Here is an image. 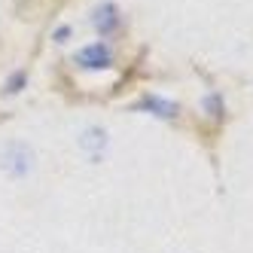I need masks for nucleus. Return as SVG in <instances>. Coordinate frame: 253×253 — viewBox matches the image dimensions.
Wrapping results in <instances>:
<instances>
[{"mask_svg": "<svg viewBox=\"0 0 253 253\" xmlns=\"http://www.w3.org/2000/svg\"><path fill=\"white\" fill-rule=\"evenodd\" d=\"M80 143H83V150H88V156H92V159H98L101 150H104V143H107V134L101 128H88Z\"/></svg>", "mask_w": 253, "mask_h": 253, "instance_id": "obj_4", "label": "nucleus"}, {"mask_svg": "<svg viewBox=\"0 0 253 253\" xmlns=\"http://www.w3.org/2000/svg\"><path fill=\"white\" fill-rule=\"evenodd\" d=\"M77 61L83 67H107V64L113 61V52H110V46H107V43H92V46H85L80 55H77Z\"/></svg>", "mask_w": 253, "mask_h": 253, "instance_id": "obj_2", "label": "nucleus"}, {"mask_svg": "<svg viewBox=\"0 0 253 253\" xmlns=\"http://www.w3.org/2000/svg\"><path fill=\"white\" fill-rule=\"evenodd\" d=\"M143 107H150V110H156V116H165V119L177 116V104L162 101V98H147V101H143Z\"/></svg>", "mask_w": 253, "mask_h": 253, "instance_id": "obj_5", "label": "nucleus"}, {"mask_svg": "<svg viewBox=\"0 0 253 253\" xmlns=\"http://www.w3.org/2000/svg\"><path fill=\"white\" fill-rule=\"evenodd\" d=\"M116 25H119V15H116V6L113 3H104V6L95 9V28L101 34H110Z\"/></svg>", "mask_w": 253, "mask_h": 253, "instance_id": "obj_3", "label": "nucleus"}, {"mask_svg": "<svg viewBox=\"0 0 253 253\" xmlns=\"http://www.w3.org/2000/svg\"><path fill=\"white\" fill-rule=\"evenodd\" d=\"M0 165H3V171L9 177H25L34 168V153H31L28 143L12 140L9 147H3V153H0Z\"/></svg>", "mask_w": 253, "mask_h": 253, "instance_id": "obj_1", "label": "nucleus"}]
</instances>
